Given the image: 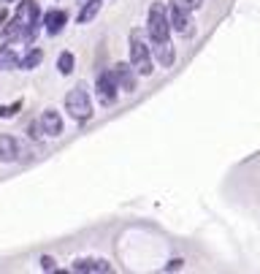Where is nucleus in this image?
Masks as SVG:
<instances>
[{
	"label": "nucleus",
	"instance_id": "obj_1",
	"mask_svg": "<svg viewBox=\"0 0 260 274\" xmlns=\"http://www.w3.org/2000/svg\"><path fill=\"white\" fill-rule=\"evenodd\" d=\"M146 33H149V41H168L171 25H168V11H165L163 3H152V9H149Z\"/></svg>",
	"mask_w": 260,
	"mask_h": 274
},
{
	"label": "nucleus",
	"instance_id": "obj_2",
	"mask_svg": "<svg viewBox=\"0 0 260 274\" xmlns=\"http://www.w3.org/2000/svg\"><path fill=\"white\" fill-rule=\"evenodd\" d=\"M65 109L76 122L92 120V100H90V95H87V90H82V87L70 90L65 95Z\"/></svg>",
	"mask_w": 260,
	"mask_h": 274
},
{
	"label": "nucleus",
	"instance_id": "obj_3",
	"mask_svg": "<svg viewBox=\"0 0 260 274\" xmlns=\"http://www.w3.org/2000/svg\"><path fill=\"white\" fill-rule=\"evenodd\" d=\"M130 65L136 68V74H141V76H149L155 71L152 68V52H149V46L141 41V36L138 33H133L130 36Z\"/></svg>",
	"mask_w": 260,
	"mask_h": 274
},
{
	"label": "nucleus",
	"instance_id": "obj_4",
	"mask_svg": "<svg viewBox=\"0 0 260 274\" xmlns=\"http://www.w3.org/2000/svg\"><path fill=\"white\" fill-rule=\"evenodd\" d=\"M165 11H168V25H171L173 33H179L182 38H190L195 33L193 19H190V14H187V9H182L179 3H171Z\"/></svg>",
	"mask_w": 260,
	"mask_h": 274
},
{
	"label": "nucleus",
	"instance_id": "obj_5",
	"mask_svg": "<svg viewBox=\"0 0 260 274\" xmlns=\"http://www.w3.org/2000/svg\"><path fill=\"white\" fill-rule=\"evenodd\" d=\"M117 90H120V87H117V82H114V74H108V71L98 74L95 92H98V100H100L106 109L117 104Z\"/></svg>",
	"mask_w": 260,
	"mask_h": 274
},
{
	"label": "nucleus",
	"instance_id": "obj_6",
	"mask_svg": "<svg viewBox=\"0 0 260 274\" xmlns=\"http://www.w3.org/2000/svg\"><path fill=\"white\" fill-rule=\"evenodd\" d=\"M112 74H114V82H117L120 90H125V92L138 90V76H136V68H133L130 62H117Z\"/></svg>",
	"mask_w": 260,
	"mask_h": 274
},
{
	"label": "nucleus",
	"instance_id": "obj_7",
	"mask_svg": "<svg viewBox=\"0 0 260 274\" xmlns=\"http://www.w3.org/2000/svg\"><path fill=\"white\" fill-rule=\"evenodd\" d=\"M70 269L90 271V274H106V271H112V263H108L106 258H76V261L70 263Z\"/></svg>",
	"mask_w": 260,
	"mask_h": 274
},
{
	"label": "nucleus",
	"instance_id": "obj_8",
	"mask_svg": "<svg viewBox=\"0 0 260 274\" xmlns=\"http://www.w3.org/2000/svg\"><path fill=\"white\" fill-rule=\"evenodd\" d=\"M149 52L155 54L163 68H171L173 62H176V52H173L171 41H149Z\"/></svg>",
	"mask_w": 260,
	"mask_h": 274
},
{
	"label": "nucleus",
	"instance_id": "obj_9",
	"mask_svg": "<svg viewBox=\"0 0 260 274\" xmlns=\"http://www.w3.org/2000/svg\"><path fill=\"white\" fill-rule=\"evenodd\" d=\"M41 22H44L46 33H49V36H57L60 30L68 25V14L62 11V9H49V11H44Z\"/></svg>",
	"mask_w": 260,
	"mask_h": 274
},
{
	"label": "nucleus",
	"instance_id": "obj_10",
	"mask_svg": "<svg viewBox=\"0 0 260 274\" xmlns=\"http://www.w3.org/2000/svg\"><path fill=\"white\" fill-rule=\"evenodd\" d=\"M38 125H41V130L46 136H60L62 133V117H60L57 109H46L41 114V120H38Z\"/></svg>",
	"mask_w": 260,
	"mask_h": 274
},
{
	"label": "nucleus",
	"instance_id": "obj_11",
	"mask_svg": "<svg viewBox=\"0 0 260 274\" xmlns=\"http://www.w3.org/2000/svg\"><path fill=\"white\" fill-rule=\"evenodd\" d=\"M0 160L3 163L19 160V142L14 136H0Z\"/></svg>",
	"mask_w": 260,
	"mask_h": 274
},
{
	"label": "nucleus",
	"instance_id": "obj_12",
	"mask_svg": "<svg viewBox=\"0 0 260 274\" xmlns=\"http://www.w3.org/2000/svg\"><path fill=\"white\" fill-rule=\"evenodd\" d=\"M14 17H19L22 22H41V9H38L35 0H22V3L17 6V14Z\"/></svg>",
	"mask_w": 260,
	"mask_h": 274
},
{
	"label": "nucleus",
	"instance_id": "obj_13",
	"mask_svg": "<svg viewBox=\"0 0 260 274\" xmlns=\"http://www.w3.org/2000/svg\"><path fill=\"white\" fill-rule=\"evenodd\" d=\"M100 6H103V0H87V3L82 6V11H79L76 22H79V25H87L90 19H95V14L100 11Z\"/></svg>",
	"mask_w": 260,
	"mask_h": 274
},
{
	"label": "nucleus",
	"instance_id": "obj_14",
	"mask_svg": "<svg viewBox=\"0 0 260 274\" xmlns=\"http://www.w3.org/2000/svg\"><path fill=\"white\" fill-rule=\"evenodd\" d=\"M44 62V49H30L25 57H19L17 65L22 68V71H33V68H38Z\"/></svg>",
	"mask_w": 260,
	"mask_h": 274
},
{
	"label": "nucleus",
	"instance_id": "obj_15",
	"mask_svg": "<svg viewBox=\"0 0 260 274\" xmlns=\"http://www.w3.org/2000/svg\"><path fill=\"white\" fill-rule=\"evenodd\" d=\"M22 27H25V22H22L19 17H14L11 22L6 19V25H3V38H6V41H17V38L22 36Z\"/></svg>",
	"mask_w": 260,
	"mask_h": 274
},
{
	"label": "nucleus",
	"instance_id": "obj_16",
	"mask_svg": "<svg viewBox=\"0 0 260 274\" xmlns=\"http://www.w3.org/2000/svg\"><path fill=\"white\" fill-rule=\"evenodd\" d=\"M17 52L11 49V46H0V71H11V68H17Z\"/></svg>",
	"mask_w": 260,
	"mask_h": 274
},
{
	"label": "nucleus",
	"instance_id": "obj_17",
	"mask_svg": "<svg viewBox=\"0 0 260 274\" xmlns=\"http://www.w3.org/2000/svg\"><path fill=\"white\" fill-rule=\"evenodd\" d=\"M73 65H76V57L70 52H60V57H57V71L62 76H68V74H73Z\"/></svg>",
	"mask_w": 260,
	"mask_h": 274
},
{
	"label": "nucleus",
	"instance_id": "obj_18",
	"mask_svg": "<svg viewBox=\"0 0 260 274\" xmlns=\"http://www.w3.org/2000/svg\"><path fill=\"white\" fill-rule=\"evenodd\" d=\"M19 109H22V100H14L11 106H0V117H3V120H6V117H14Z\"/></svg>",
	"mask_w": 260,
	"mask_h": 274
},
{
	"label": "nucleus",
	"instance_id": "obj_19",
	"mask_svg": "<svg viewBox=\"0 0 260 274\" xmlns=\"http://www.w3.org/2000/svg\"><path fill=\"white\" fill-rule=\"evenodd\" d=\"M27 136H30V139H33V142H38V139H41V136H44V130H41V125H38V120L27 125Z\"/></svg>",
	"mask_w": 260,
	"mask_h": 274
},
{
	"label": "nucleus",
	"instance_id": "obj_20",
	"mask_svg": "<svg viewBox=\"0 0 260 274\" xmlns=\"http://www.w3.org/2000/svg\"><path fill=\"white\" fill-rule=\"evenodd\" d=\"M38 266H41L44 271H54V269H57V263H54V258H49V255H41V261H38Z\"/></svg>",
	"mask_w": 260,
	"mask_h": 274
},
{
	"label": "nucleus",
	"instance_id": "obj_21",
	"mask_svg": "<svg viewBox=\"0 0 260 274\" xmlns=\"http://www.w3.org/2000/svg\"><path fill=\"white\" fill-rule=\"evenodd\" d=\"M179 6L187 9V11H198L201 6H203V0H179Z\"/></svg>",
	"mask_w": 260,
	"mask_h": 274
},
{
	"label": "nucleus",
	"instance_id": "obj_22",
	"mask_svg": "<svg viewBox=\"0 0 260 274\" xmlns=\"http://www.w3.org/2000/svg\"><path fill=\"white\" fill-rule=\"evenodd\" d=\"M173 269H182V261H179V258H173V261L165 263V271H173Z\"/></svg>",
	"mask_w": 260,
	"mask_h": 274
},
{
	"label": "nucleus",
	"instance_id": "obj_23",
	"mask_svg": "<svg viewBox=\"0 0 260 274\" xmlns=\"http://www.w3.org/2000/svg\"><path fill=\"white\" fill-rule=\"evenodd\" d=\"M6 19H9V11H6V9H0V27L6 25Z\"/></svg>",
	"mask_w": 260,
	"mask_h": 274
},
{
	"label": "nucleus",
	"instance_id": "obj_24",
	"mask_svg": "<svg viewBox=\"0 0 260 274\" xmlns=\"http://www.w3.org/2000/svg\"><path fill=\"white\" fill-rule=\"evenodd\" d=\"M3 3H14V0H3Z\"/></svg>",
	"mask_w": 260,
	"mask_h": 274
}]
</instances>
